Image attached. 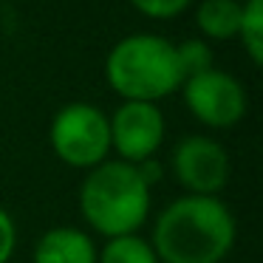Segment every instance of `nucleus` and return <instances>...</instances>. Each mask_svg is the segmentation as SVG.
Wrapping results in <instances>:
<instances>
[{"instance_id":"nucleus-1","label":"nucleus","mask_w":263,"mask_h":263,"mask_svg":"<svg viewBox=\"0 0 263 263\" xmlns=\"http://www.w3.org/2000/svg\"><path fill=\"white\" fill-rule=\"evenodd\" d=\"M238 238L235 215L218 195H181L153 221L159 263H221Z\"/></svg>"},{"instance_id":"nucleus-2","label":"nucleus","mask_w":263,"mask_h":263,"mask_svg":"<svg viewBox=\"0 0 263 263\" xmlns=\"http://www.w3.org/2000/svg\"><path fill=\"white\" fill-rule=\"evenodd\" d=\"M150 195L153 187L142 178L136 164L105 159L102 164L85 170L80 184V212L105 240L136 235L150 218Z\"/></svg>"},{"instance_id":"nucleus-3","label":"nucleus","mask_w":263,"mask_h":263,"mask_svg":"<svg viewBox=\"0 0 263 263\" xmlns=\"http://www.w3.org/2000/svg\"><path fill=\"white\" fill-rule=\"evenodd\" d=\"M105 80L122 102H161L173 97L184 82L176 43L150 31L122 37L105 57Z\"/></svg>"},{"instance_id":"nucleus-4","label":"nucleus","mask_w":263,"mask_h":263,"mask_svg":"<svg viewBox=\"0 0 263 263\" xmlns=\"http://www.w3.org/2000/svg\"><path fill=\"white\" fill-rule=\"evenodd\" d=\"M51 153L74 170H91L110 156L108 114L93 102H68L48 125Z\"/></svg>"},{"instance_id":"nucleus-5","label":"nucleus","mask_w":263,"mask_h":263,"mask_svg":"<svg viewBox=\"0 0 263 263\" xmlns=\"http://www.w3.org/2000/svg\"><path fill=\"white\" fill-rule=\"evenodd\" d=\"M181 99L195 122L215 130H229L240 125L249 110V97L240 80L229 71L210 68L181 82Z\"/></svg>"},{"instance_id":"nucleus-6","label":"nucleus","mask_w":263,"mask_h":263,"mask_svg":"<svg viewBox=\"0 0 263 263\" xmlns=\"http://www.w3.org/2000/svg\"><path fill=\"white\" fill-rule=\"evenodd\" d=\"M173 176L187 195H218L229 184L232 161L218 139L193 133L173 147Z\"/></svg>"},{"instance_id":"nucleus-7","label":"nucleus","mask_w":263,"mask_h":263,"mask_svg":"<svg viewBox=\"0 0 263 263\" xmlns=\"http://www.w3.org/2000/svg\"><path fill=\"white\" fill-rule=\"evenodd\" d=\"M110 125V153L119 161L142 164L156 159L167 136L164 114L156 102H122L108 116Z\"/></svg>"},{"instance_id":"nucleus-8","label":"nucleus","mask_w":263,"mask_h":263,"mask_svg":"<svg viewBox=\"0 0 263 263\" xmlns=\"http://www.w3.org/2000/svg\"><path fill=\"white\" fill-rule=\"evenodd\" d=\"M34 263H97V243L77 227H51L34 243Z\"/></svg>"},{"instance_id":"nucleus-9","label":"nucleus","mask_w":263,"mask_h":263,"mask_svg":"<svg viewBox=\"0 0 263 263\" xmlns=\"http://www.w3.org/2000/svg\"><path fill=\"white\" fill-rule=\"evenodd\" d=\"M243 0H201L195 6V26L206 43H229L238 34Z\"/></svg>"},{"instance_id":"nucleus-10","label":"nucleus","mask_w":263,"mask_h":263,"mask_svg":"<svg viewBox=\"0 0 263 263\" xmlns=\"http://www.w3.org/2000/svg\"><path fill=\"white\" fill-rule=\"evenodd\" d=\"M97 263H159L153 246L142 235H119L108 238L102 249H97Z\"/></svg>"},{"instance_id":"nucleus-11","label":"nucleus","mask_w":263,"mask_h":263,"mask_svg":"<svg viewBox=\"0 0 263 263\" xmlns=\"http://www.w3.org/2000/svg\"><path fill=\"white\" fill-rule=\"evenodd\" d=\"M235 40H240V48L252 60V65L263 63V0H243Z\"/></svg>"},{"instance_id":"nucleus-12","label":"nucleus","mask_w":263,"mask_h":263,"mask_svg":"<svg viewBox=\"0 0 263 263\" xmlns=\"http://www.w3.org/2000/svg\"><path fill=\"white\" fill-rule=\"evenodd\" d=\"M176 60L184 80L215 68V54H212V46L204 37H187V40L176 43Z\"/></svg>"},{"instance_id":"nucleus-13","label":"nucleus","mask_w":263,"mask_h":263,"mask_svg":"<svg viewBox=\"0 0 263 263\" xmlns=\"http://www.w3.org/2000/svg\"><path fill=\"white\" fill-rule=\"evenodd\" d=\"M130 6L147 20H176L193 6V0H130Z\"/></svg>"},{"instance_id":"nucleus-14","label":"nucleus","mask_w":263,"mask_h":263,"mask_svg":"<svg viewBox=\"0 0 263 263\" xmlns=\"http://www.w3.org/2000/svg\"><path fill=\"white\" fill-rule=\"evenodd\" d=\"M14 249H17V227H14V218L0 206V263L12 260Z\"/></svg>"}]
</instances>
